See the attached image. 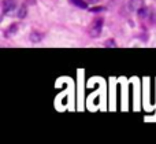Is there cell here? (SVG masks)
<instances>
[{"label":"cell","mask_w":156,"mask_h":144,"mask_svg":"<svg viewBox=\"0 0 156 144\" xmlns=\"http://www.w3.org/2000/svg\"><path fill=\"white\" fill-rule=\"evenodd\" d=\"M105 45H107V47H116V44H115V41H114L112 40V38H111V40H107V41H105Z\"/></svg>","instance_id":"9"},{"label":"cell","mask_w":156,"mask_h":144,"mask_svg":"<svg viewBox=\"0 0 156 144\" xmlns=\"http://www.w3.org/2000/svg\"><path fill=\"white\" fill-rule=\"evenodd\" d=\"M69 2H70L73 5H76V7H78V8H82V10L88 8V3L83 2V0H69Z\"/></svg>","instance_id":"6"},{"label":"cell","mask_w":156,"mask_h":144,"mask_svg":"<svg viewBox=\"0 0 156 144\" xmlns=\"http://www.w3.org/2000/svg\"><path fill=\"white\" fill-rule=\"evenodd\" d=\"M16 8V0H2V14L10 15Z\"/></svg>","instance_id":"2"},{"label":"cell","mask_w":156,"mask_h":144,"mask_svg":"<svg viewBox=\"0 0 156 144\" xmlns=\"http://www.w3.org/2000/svg\"><path fill=\"white\" fill-rule=\"evenodd\" d=\"M27 15V4H22V7L19 8V11H18V18H21V19H23L25 16Z\"/></svg>","instance_id":"7"},{"label":"cell","mask_w":156,"mask_h":144,"mask_svg":"<svg viewBox=\"0 0 156 144\" xmlns=\"http://www.w3.org/2000/svg\"><path fill=\"white\" fill-rule=\"evenodd\" d=\"M92 13H101V11H105V7H93L90 8Z\"/></svg>","instance_id":"8"},{"label":"cell","mask_w":156,"mask_h":144,"mask_svg":"<svg viewBox=\"0 0 156 144\" xmlns=\"http://www.w3.org/2000/svg\"><path fill=\"white\" fill-rule=\"evenodd\" d=\"M43 38H44V33L38 32V30H33V32L30 33V36H29V40L32 41L33 44L41 43V41H43Z\"/></svg>","instance_id":"4"},{"label":"cell","mask_w":156,"mask_h":144,"mask_svg":"<svg viewBox=\"0 0 156 144\" xmlns=\"http://www.w3.org/2000/svg\"><path fill=\"white\" fill-rule=\"evenodd\" d=\"M16 32H18V23H12V25H11V26L4 32V34L7 36V37H12V36L16 34Z\"/></svg>","instance_id":"5"},{"label":"cell","mask_w":156,"mask_h":144,"mask_svg":"<svg viewBox=\"0 0 156 144\" xmlns=\"http://www.w3.org/2000/svg\"><path fill=\"white\" fill-rule=\"evenodd\" d=\"M88 2H89V3H92V4H94V3H97L99 0H88Z\"/></svg>","instance_id":"10"},{"label":"cell","mask_w":156,"mask_h":144,"mask_svg":"<svg viewBox=\"0 0 156 144\" xmlns=\"http://www.w3.org/2000/svg\"><path fill=\"white\" fill-rule=\"evenodd\" d=\"M143 7H145V2L144 0H129L127 2V10L130 13H138Z\"/></svg>","instance_id":"3"},{"label":"cell","mask_w":156,"mask_h":144,"mask_svg":"<svg viewBox=\"0 0 156 144\" xmlns=\"http://www.w3.org/2000/svg\"><path fill=\"white\" fill-rule=\"evenodd\" d=\"M103 25H104V19H103L101 16H97V18H94L93 21L90 22L89 27H88L89 36H90L92 38L99 37L100 33H101V30H103Z\"/></svg>","instance_id":"1"}]
</instances>
